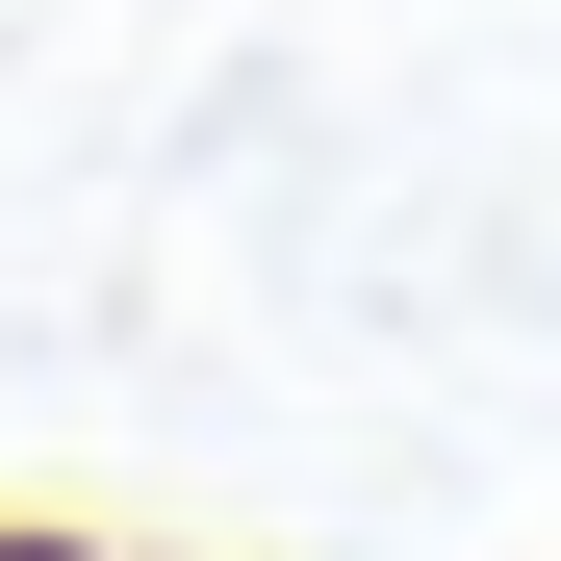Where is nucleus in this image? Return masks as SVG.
<instances>
[{
	"instance_id": "obj_1",
	"label": "nucleus",
	"mask_w": 561,
	"mask_h": 561,
	"mask_svg": "<svg viewBox=\"0 0 561 561\" xmlns=\"http://www.w3.org/2000/svg\"><path fill=\"white\" fill-rule=\"evenodd\" d=\"M0 561H103V536H77V511H0Z\"/></svg>"
}]
</instances>
